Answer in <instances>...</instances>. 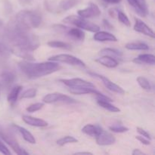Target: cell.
Here are the masks:
<instances>
[{
    "label": "cell",
    "mask_w": 155,
    "mask_h": 155,
    "mask_svg": "<svg viewBox=\"0 0 155 155\" xmlns=\"http://www.w3.org/2000/svg\"><path fill=\"white\" fill-rule=\"evenodd\" d=\"M44 106V103L42 102H38V103H35V104H30V106L27 107L26 110H27L28 112H30V113H33V112H36L39 110L40 109H42Z\"/></svg>",
    "instance_id": "33"
},
{
    "label": "cell",
    "mask_w": 155,
    "mask_h": 155,
    "mask_svg": "<svg viewBox=\"0 0 155 155\" xmlns=\"http://www.w3.org/2000/svg\"><path fill=\"white\" fill-rule=\"evenodd\" d=\"M78 15L79 16L85 18V19L95 18V17H98L101 15V10L96 4L91 2L86 8L78 11Z\"/></svg>",
    "instance_id": "10"
},
{
    "label": "cell",
    "mask_w": 155,
    "mask_h": 155,
    "mask_svg": "<svg viewBox=\"0 0 155 155\" xmlns=\"http://www.w3.org/2000/svg\"><path fill=\"white\" fill-rule=\"evenodd\" d=\"M2 37L6 45L10 48H17L28 51L37 49L40 45L39 37L30 30L21 28L12 21H9L3 30ZM10 50V49H9Z\"/></svg>",
    "instance_id": "1"
},
{
    "label": "cell",
    "mask_w": 155,
    "mask_h": 155,
    "mask_svg": "<svg viewBox=\"0 0 155 155\" xmlns=\"http://www.w3.org/2000/svg\"><path fill=\"white\" fill-rule=\"evenodd\" d=\"M19 1L22 5H26V4H29L32 0H19Z\"/></svg>",
    "instance_id": "42"
},
{
    "label": "cell",
    "mask_w": 155,
    "mask_h": 155,
    "mask_svg": "<svg viewBox=\"0 0 155 155\" xmlns=\"http://www.w3.org/2000/svg\"><path fill=\"white\" fill-rule=\"evenodd\" d=\"M125 48L129 50H148L149 46L144 42H130L125 45Z\"/></svg>",
    "instance_id": "25"
},
{
    "label": "cell",
    "mask_w": 155,
    "mask_h": 155,
    "mask_svg": "<svg viewBox=\"0 0 155 155\" xmlns=\"http://www.w3.org/2000/svg\"><path fill=\"white\" fill-rule=\"evenodd\" d=\"M0 84L1 86L8 89L14 84L16 80V74L15 72L9 70H5L0 75Z\"/></svg>",
    "instance_id": "12"
},
{
    "label": "cell",
    "mask_w": 155,
    "mask_h": 155,
    "mask_svg": "<svg viewBox=\"0 0 155 155\" xmlns=\"http://www.w3.org/2000/svg\"><path fill=\"white\" fill-rule=\"evenodd\" d=\"M0 138L5 143H7L16 154L20 155L29 154L28 152H27L24 148H22L20 146L18 141L15 139L14 135L10 131L3 128L1 125H0Z\"/></svg>",
    "instance_id": "5"
},
{
    "label": "cell",
    "mask_w": 155,
    "mask_h": 155,
    "mask_svg": "<svg viewBox=\"0 0 155 155\" xmlns=\"http://www.w3.org/2000/svg\"><path fill=\"white\" fill-rule=\"evenodd\" d=\"M21 90H22V86H16L11 89L10 92H9L7 97L8 102L9 103L10 105H15V103L17 102V100H18Z\"/></svg>",
    "instance_id": "19"
},
{
    "label": "cell",
    "mask_w": 155,
    "mask_h": 155,
    "mask_svg": "<svg viewBox=\"0 0 155 155\" xmlns=\"http://www.w3.org/2000/svg\"><path fill=\"white\" fill-rule=\"evenodd\" d=\"M63 21L67 24H71L72 25L76 26L78 28L82 30H87V31L92 32V33H96L99 31L100 27L97 24L90 21H86L85 18H81L80 16H75V15H70L65 18Z\"/></svg>",
    "instance_id": "4"
},
{
    "label": "cell",
    "mask_w": 155,
    "mask_h": 155,
    "mask_svg": "<svg viewBox=\"0 0 155 155\" xmlns=\"http://www.w3.org/2000/svg\"><path fill=\"white\" fill-rule=\"evenodd\" d=\"M136 130H137L138 133H139V134L141 135V136H142L143 137L146 138V139H151V135L149 134V133H148L147 131H145V130H143L142 128H140V127H137V129H136Z\"/></svg>",
    "instance_id": "36"
},
{
    "label": "cell",
    "mask_w": 155,
    "mask_h": 155,
    "mask_svg": "<svg viewBox=\"0 0 155 155\" xmlns=\"http://www.w3.org/2000/svg\"><path fill=\"white\" fill-rule=\"evenodd\" d=\"M137 82L139 86L143 89L147 91H150L151 89V83H149L148 80L144 77H139L137 78Z\"/></svg>",
    "instance_id": "30"
},
{
    "label": "cell",
    "mask_w": 155,
    "mask_h": 155,
    "mask_svg": "<svg viewBox=\"0 0 155 155\" xmlns=\"http://www.w3.org/2000/svg\"><path fill=\"white\" fill-rule=\"evenodd\" d=\"M65 86H68L69 88H76V87H89L95 88V85L92 84L90 82L83 80L80 78H73V79H61L59 80Z\"/></svg>",
    "instance_id": "9"
},
{
    "label": "cell",
    "mask_w": 155,
    "mask_h": 155,
    "mask_svg": "<svg viewBox=\"0 0 155 155\" xmlns=\"http://www.w3.org/2000/svg\"><path fill=\"white\" fill-rule=\"evenodd\" d=\"M95 61H97L98 63L103 65V66L107 67L108 68H114L116 67H117L118 64H119V62L116 59L109 55L102 56V57L96 59Z\"/></svg>",
    "instance_id": "18"
},
{
    "label": "cell",
    "mask_w": 155,
    "mask_h": 155,
    "mask_svg": "<svg viewBox=\"0 0 155 155\" xmlns=\"http://www.w3.org/2000/svg\"><path fill=\"white\" fill-rule=\"evenodd\" d=\"M136 139H137V140H139V142H141V143H142L143 145H149L150 144H151L149 139H146V138L143 137L142 136H136Z\"/></svg>",
    "instance_id": "37"
},
{
    "label": "cell",
    "mask_w": 155,
    "mask_h": 155,
    "mask_svg": "<svg viewBox=\"0 0 155 155\" xmlns=\"http://www.w3.org/2000/svg\"><path fill=\"white\" fill-rule=\"evenodd\" d=\"M74 154H87V155H92V152H89V151H87V152H86V151H83V152H77L75 153Z\"/></svg>",
    "instance_id": "41"
},
{
    "label": "cell",
    "mask_w": 155,
    "mask_h": 155,
    "mask_svg": "<svg viewBox=\"0 0 155 155\" xmlns=\"http://www.w3.org/2000/svg\"><path fill=\"white\" fill-rule=\"evenodd\" d=\"M42 101L45 104H52V103H61V104H75L77 101L71 97L60 93V92H53L45 95Z\"/></svg>",
    "instance_id": "7"
},
{
    "label": "cell",
    "mask_w": 155,
    "mask_h": 155,
    "mask_svg": "<svg viewBox=\"0 0 155 155\" xmlns=\"http://www.w3.org/2000/svg\"><path fill=\"white\" fill-rule=\"evenodd\" d=\"M116 139L114 136L110 133H107V131L101 129L100 133L96 136V142L98 145H111L115 143Z\"/></svg>",
    "instance_id": "13"
},
{
    "label": "cell",
    "mask_w": 155,
    "mask_h": 155,
    "mask_svg": "<svg viewBox=\"0 0 155 155\" xmlns=\"http://www.w3.org/2000/svg\"><path fill=\"white\" fill-rule=\"evenodd\" d=\"M81 0H61L59 3V8L62 11H68L75 7Z\"/></svg>",
    "instance_id": "24"
},
{
    "label": "cell",
    "mask_w": 155,
    "mask_h": 155,
    "mask_svg": "<svg viewBox=\"0 0 155 155\" xmlns=\"http://www.w3.org/2000/svg\"><path fill=\"white\" fill-rule=\"evenodd\" d=\"M101 127L98 125H93V124H87L82 129V132L88 136L96 137L98 133L101 130Z\"/></svg>",
    "instance_id": "21"
},
{
    "label": "cell",
    "mask_w": 155,
    "mask_h": 155,
    "mask_svg": "<svg viewBox=\"0 0 155 155\" xmlns=\"http://www.w3.org/2000/svg\"><path fill=\"white\" fill-rule=\"evenodd\" d=\"M53 29L58 33L67 35L74 40L83 41L86 37L85 33L80 28H72L62 24H54L53 25Z\"/></svg>",
    "instance_id": "6"
},
{
    "label": "cell",
    "mask_w": 155,
    "mask_h": 155,
    "mask_svg": "<svg viewBox=\"0 0 155 155\" xmlns=\"http://www.w3.org/2000/svg\"><path fill=\"white\" fill-rule=\"evenodd\" d=\"M1 89H2V86H1V84H0V97H1Z\"/></svg>",
    "instance_id": "44"
},
{
    "label": "cell",
    "mask_w": 155,
    "mask_h": 155,
    "mask_svg": "<svg viewBox=\"0 0 155 155\" xmlns=\"http://www.w3.org/2000/svg\"><path fill=\"white\" fill-rule=\"evenodd\" d=\"M94 39L98 42H117V39L114 35L106 31H98L93 36Z\"/></svg>",
    "instance_id": "17"
},
{
    "label": "cell",
    "mask_w": 155,
    "mask_h": 155,
    "mask_svg": "<svg viewBox=\"0 0 155 155\" xmlns=\"http://www.w3.org/2000/svg\"><path fill=\"white\" fill-rule=\"evenodd\" d=\"M103 1L109 3V4H117V3L120 2L121 0H103Z\"/></svg>",
    "instance_id": "39"
},
{
    "label": "cell",
    "mask_w": 155,
    "mask_h": 155,
    "mask_svg": "<svg viewBox=\"0 0 155 155\" xmlns=\"http://www.w3.org/2000/svg\"><path fill=\"white\" fill-rule=\"evenodd\" d=\"M48 61H55V62H61V63H66L68 64L74 65V66H80L85 68L86 67V64L80 60V58L71 55V54H57V55L51 56L48 58Z\"/></svg>",
    "instance_id": "8"
},
{
    "label": "cell",
    "mask_w": 155,
    "mask_h": 155,
    "mask_svg": "<svg viewBox=\"0 0 155 155\" xmlns=\"http://www.w3.org/2000/svg\"><path fill=\"white\" fill-rule=\"evenodd\" d=\"M127 2L136 13L142 17L146 16L148 14V7L145 0H127Z\"/></svg>",
    "instance_id": "14"
},
{
    "label": "cell",
    "mask_w": 155,
    "mask_h": 155,
    "mask_svg": "<svg viewBox=\"0 0 155 155\" xmlns=\"http://www.w3.org/2000/svg\"><path fill=\"white\" fill-rule=\"evenodd\" d=\"M69 92L71 93L75 94V95H84V94H93L98 92L95 89V88L89 87H76V88H69Z\"/></svg>",
    "instance_id": "23"
},
{
    "label": "cell",
    "mask_w": 155,
    "mask_h": 155,
    "mask_svg": "<svg viewBox=\"0 0 155 155\" xmlns=\"http://www.w3.org/2000/svg\"><path fill=\"white\" fill-rule=\"evenodd\" d=\"M134 30L138 32V33H141L144 35H146L149 37H155L154 31L148 26H147L142 20L139 19V18H135Z\"/></svg>",
    "instance_id": "15"
},
{
    "label": "cell",
    "mask_w": 155,
    "mask_h": 155,
    "mask_svg": "<svg viewBox=\"0 0 155 155\" xmlns=\"http://www.w3.org/2000/svg\"><path fill=\"white\" fill-rule=\"evenodd\" d=\"M36 93H37V89H29L27 90L24 91V92L21 95V98H34L36 95Z\"/></svg>",
    "instance_id": "32"
},
{
    "label": "cell",
    "mask_w": 155,
    "mask_h": 155,
    "mask_svg": "<svg viewBox=\"0 0 155 155\" xmlns=\"http://www.w3.org/2000/svg\"><path fill=\"white\" fill-rule=\"evenodd\" d=\"M97 103L98 104V105L101 106V107H103L105 110H108V111L113 112V113H117V112L120 111V109L118 108L116 106L113 105L112 104H110V101H97Z\"/></svg>",
    "instance_id": "27"
},
{
    "label": "cell",
    "mask_w": 155,
    "mask_h": 155,
    "mask_svg": "<svg viewBox=\"0 0 155 155\" xmlns=\"http://www.w3.org/2000/svg\"><path fill=\"white\" fill-rule=\"evenodd\" d=\"M48 45L49 47L54 48H61V49L65 50H71L72 49V46L71 44L67 43V42H61V41H50L48 42Z\"/></svg>",
    "instance_id": "26"
},
{
    "label": "cell",
    "mask_w": 155,
    "mask_h": 155,
    "mask_svg": "<svg viewBox=\"0 0 155 155\" xmlns=\"http://www.w3.org/2000/svg\"><path fill=\"white\" fill-rule=\"evenodd\" d=\"M117 16L118 20H119L123 24H124V25L127 26V27H130V26H131V23H130L128 17H127L124 12H121V11H117Z\"/></svg>",
    "instance_id": "31"
},
{
    "label": "cell",
    "mask_w": 155,
    "mask_h": 155,
    "mask_svg": "<svg viewBox=\"0 0 155 155\" xmlns=\"http://www.w3.org/2000/svg\"><path fill=\"white\" fill-rule=\"evenodd\" d=\"M103 24H104V27H107V29H112V28H113V27L111 26V24H110V23H109L108 21H107V20H103Z\"/></svg>",
    "instance_id": "38"
},
{
    "label": "cell",
    "mask_w": 155,
    "mask_h": 155,
    "mask_svg": "<svg viewBox=\"0 0 155 155\" xmlns=\"http://www.w3.org/2000/svg\"><path fill=\"white\" fill-rule=\"evenodd\" d=\"M133 155H144L145 153H143L142 151H141L139 149H134V151H133Z\"/></svg>",
    "instance_id": "40"
},
{
    "label": "cell",
    "mask_w": 155,
    "mask_h": 155,
    "mask_svg": "<svg viewBox=\"0 0 155 155\" xmlns=\"http://www.w3.org/2000/svg\"><path fill=\"white\" fill-rule=\"evenodd\" d=\"M109 130H110V131L113 132V133H124L128 131L129 129L127 128V127H124V126L115 125V126H111V127H109Z\"/></svg>",
    "instance_id": "34"
},
{
    "label": "cell",
    "mask_w": 155,
    "mask_h": 155,
    "mask_svg": "<svg viewBox=\"0 0 155 155\" xmlns=\"http://www.w3.org/2000/svg\"><path fill=\"white\" fill-rule=\"evenodd\" d=\"M89 74H91V75L94 76V77H98V78H99L100 80H101V81H102V83H104V86H105L109 90L112 91V92H116V93L121 94V95H124V94L125 93V91L124 90V89H123L122 87H120V86L117 85L116 83L110 81V80H109L108 78H107L106 77H104V76L102 75H99V74H95V73H92V72H89Z\"/></svg>",
    "instance_id": "11"
},
{
    "label": "cell",
    "mask_w": 155,
    "mask_h": 155,
    "mask_svg": "<svg viewBox=\"0 0 155 155\" xmlns=\"http://www.w3.org/2000/svg\"><path fill=\"white\" fill-rule=\"evenodd\" d=\"M42 15L37 11L23 10L12 20L16 25L26 30L36 28L42 23Z\"/></svg>",
    "instance_id": "3"
},
{
    "label": "cell",
    "mask_w": 155,
    "mask_h": 155,
    "mask_svg": "<svg viewBox=\"0 0 155 155\" xmlns=\"http://www.w3.org/2000/svg\"><path fill=\"white\" fill-rule=\"evenodd\" d=\"M100 54L111 56V57L112 56H122L123 55V52L121 51L116 49V48H104V49L101 50V51H100Z\"/></svg>",
    "instance_id": "29"
},
{
    "label": "cell",
    "mask_w": 155,
    "mask_h": 155,
    "mask_svg": "<svg viewBox=\"0 0 155 155\" xmlns=\"http://www.w3.org/2000/svg\"><path fill=\"white\" fill-rule=\"evenodd\" d=\"M78 142V140L75 137H74V136H65L64 137H62L61 139H58L56 142V143H57V145H60V146H64V145H67V144L75 143V142Z\"/></svg>",
    "instance_id": "28"
},
{
    "label": "cell",
    "mask_w": 155,
    "mask_h": 155,
    "mask_svg": "<svg viewBox=\"0 0 155 155\" xmlns=\"http://www.w3.org/2000/svg\"><path fill=\"white\" fill-rule=\"evenodd\" d=\"M0 152L3 154L11 155V152L8 150V148L5 146V145L1 140H0Z\"/></svg>",
    "instance_id": "35"
},
{
    "label": "cell",
    "mask_w": 155,
    "mask_h": 155,
    "mask_svg": "<svg viewBox=\"0 0 155 155\" xmlns=\"http://www.w3.org/2000/svg\"><path fill=\"white\" fill-rule=\"evenodd\" d=\"M133 61L136 63L146 64H155V57L151 54H139V57L135 58Z\"/></svg>",
    "instance_id": "20"
},
{
    "label": "cell",
    "mask_w": 155,
    "mask_h": 155,
    "mask_svg": "<svg viewBox=\"0 0 155 155\" xmlns=\"http://www.w3.org/2000/svg\"><path fill=\"white\" fill-rule=\"evenodd\" d=\"M13 127H15V129H17V130L21 133V135L23 136V138H24V139L26 142H29V143L30 144H36V139H35L34 136H33L28 130H26L24 127H19V126L18 125H14Z\"/></svg>",
    "instance_id": "22"
},
{
    "label": "cell",
    "mask_w": 155,
    "mask_h": 155,
    "mask_svg": "<svg viewBox=\"0 0 155 155\" xmlns=\"http://www.w3.org/2000/svg\"><path fill=\"white\" fill-rule=\"evenodd\" d=\"M23 120L25 124H28V125L32 126V127H45L48 126V123L44 120L40 119V118L33 117L31 116H27V115H24L22 117Z\"/></svg>",
    "instance_id": "16"
},
{
    "label": "cell",
    "mask_w": 155,
    "mask_h": 155,
    "mask_svg": "<svg viewBox=\"0 0 155 155\" xmlns=\"http://www.w3.org/2000/svg\"><path fill=\"white\" fill-rule=\"evenodd\" d=\"M21 72L28 79H34L49 75L61 69V66L55 61H48L41 63H32L30 61H22L18 63Z\"/></svg>",
    "instance_id": "2"
},
{
    "label": "cell",
    "mask_w": 155,
    "mask_h": 155,
    "mask_svg": "<svg viewBox=\"0 0 155 155\" xmlns=\"http://www.w3.org/2000/svg\"><path fill=\"white\" fill-rule=\"evenodd\" d=\"M3 29V24H2V22L1 21H0V31H2V30Z\"/></svg>",
    "instance_id": "43"
}]
</instances>
